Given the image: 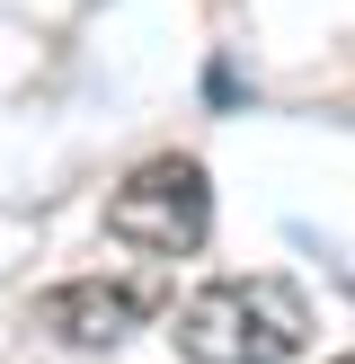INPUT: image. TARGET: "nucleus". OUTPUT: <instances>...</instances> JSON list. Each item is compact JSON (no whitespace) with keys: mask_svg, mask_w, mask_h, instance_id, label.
Segmentation results:
<instances>
[{"mask_svg":"<svg viewBox=\"0 0 355 364\" xmlns=\"http://www.w3.org/2000/svg\"><path fill=\"white\" fill-rule=\"evenodd\" d=\"M311 338V302L284 276H213L178 302V355L187 364H293Z\"/></svg>","mask_w":355,"mask_h":364,"instance_id":"nucleus-1","label":"nucleus"},{"mask_svg":"<svg viewBox=\"0 0 355 364\" xmlns=\"http://www.w3.org/2000/svg\"><path fill=\"white\" fill-rule=\"evenodd\" d=\"M337 364H355V355H337Z\"/></svg>","mask_w":355,"mask_h":364,"instance_id":"nucleus-4","label":"nucleus"},{"mask_svg":"<svg viewBox=\"0 0 355 364\" xmlns=\"http://www.w3.org/2000/svg\"><path fill=\"white\" fill-rule=\"evenodd\" d=\"M36 329H53L62 347H124L142 329V294L133 284H106V276L53 284V294H36Z\"/></svg>","mask_w":355,"mask_h":364,"instance_id":"nucleus-3","label":"nucleus"},{"mask_svg":"<svg viewBox=\"0 0 355 364\" xmlns=\"http://www.w3.org/2000/svg\"><path fill=\"white\" fill-rule=\"evenodd\" d=\"M204 231H213V187H204V169L187 151L142 160L106 196V240L142 249V258H187V249H204Z\"/></svg>","mask_w":355,"mask_h":364,"instance_id":"nucleus-2","label":"nucleus"}]
</instances>
